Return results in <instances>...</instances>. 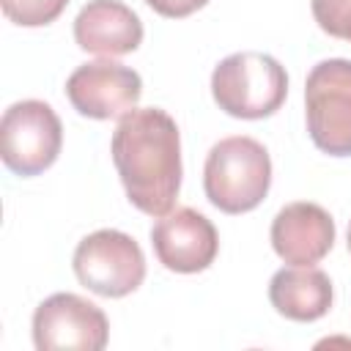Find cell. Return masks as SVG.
I'll return each instance as SVG.
<instances>
[{
	"mask_svg": "<svg viewBox=\"0 0 351 351\" xmlns=\"http://www.w3.org/2000/svg\"><path fill=\"white\" fill-rule=\"evenodd\" d=\"M110 154L126 197L148 217L173 211L181 189V134L176 121L159 110H132L112 132Z\"/></svg>",
	"mask_w": 351,
	"mask_h": 351,
	"instance_id": "cell-1",
	"label": "cell"
},
{
	"mask_svg": "<svg viewBox=\"0 0 351 351\" xmlns=\"http://www.w3.org/2000/svg\"><path fill=\"white\" fill-rule=\"evenodd\" d=\"M271 186L269 151L244 134L219 140L203 167V189L211 206L225 214H244L263 203Z\"/></svg>",
	"mask_w": 351,
	"mask_h": 351,
	"instance_id": "cell-2",
	"label": "cell"
},
{
	"mask_svg": "<svg viewBox=\"0 0 351 351\" xmlns=\"http://www.w3.org/2000/svg\"><path fill=\"white\" fill-rule=\"evenodd\" d=\"M211 96L222 112L241 121L274 115L288 96V74L266 52H233L211 74Z\"/></svg>",
	"mask_w": 351,
	"mask_h": 351,
	"instance_id": "cell-3",
	"label": "cell"
},
{
	"mask_svg": "<svg viewBox=\"0 0 351 351\" xmlns=\"http://www.w3.org/2000/svg\"><path fill=\"white\" fill-rule=\"evenodd\" d=\"M310 140L329 156H351V60L329 58L313 66L304 82Z\"/></svg>",
	"mask_w": 351,
	"mask_h": 351,
	"instance_id": "cell-4",
	"label": "cell"
},
{
	"mask_svg": "<svg viewBox=\"0 0 351 351\" xmlns=\"http://www.w3.org/2000/svg\"><path fill=\"white\" fill-rule=\"evenodd\" d=\"M63 145L58 112L38 99L11 104L0 121V156L5 167L22 178L38 176L55 165Z\"/></svg>",
	"mask_w": 351,
	"mask_h": 351,
	"instance_id": "cell-5",
	"label": "cell"
},
{
	"mask_svg": "<svg viewBox=\"0 0 351 351\" xmlns=\"http://www.w3.org/2000/svg\"><path fill=\"white\" fill-rule=\"evenodd\" d=\"M71 266L80 285L107 299H121L145 280V255L140 244L129 233L112 228L85 236L74 250Z\"/></svg>",
	"mask_w": 351,
	"mask_h": 351,
	"instance_id": "cell-6",
	"label": "cell"
},
{
	"mask_svg": "<svg viewBox=\"0 0 351 351\" xmlns=\"http://www.w3.org/2000/svg\"><path fill=\"white\" fill-rule=\"evenodd\" d=\"M110 324L101 307L77 293H52L33 313V343L38 351H101Z\"/></svg>",
	"mask_w": 351,
	"mask_h": 351,
	"instance_id": "cell-7",
	"label": "cell"
},
{
	"mask_svg": "<svg viewBox=\"0 0 351 351\" xmlns=\"http://www.w3.org/2000/svg\"><path fill=\"white\" fill-rule=\"evenodd\" d=\"M66 96L71 107L93 121L123 118L137 110L143 96V80L134 69L110 58L82 63L66 80Z\"/></svg>",
	"mask_w": 351,
	"mask_h": 351,
	"instance_id": "cell-8",
	"label": "cell"
},
{
	"mask_svg": "<svg viewBox=\"0 0 351 351\" xmlns=\"http://www.w3.org/2000/svg\"><path fill=\"white\" fill-rule=\"evenodd\" d=\"M151 244L159 263L178 274L208 269L219 252V236L211 219L189 206L162 214L151 228Z\"/></svg>",
	"mask_w": 351,
	"mask_h": 351,
	"instance_id": "cell-9",
	"label": "cell"
},
{
	"mask_svg": "<svg viewBox=\"0 0 351 351\" xmlns=\"http://www.w3.org/2000/svg\"><path fill=\"white\" fill-rule=\"evenodd\" d=\"M271 247L291 266H313L335 244V219L318 203L296 200L271 219Z\"/></svg>",
	"mask_w": 351,
	"mask_h": 351,
	"instance_id": "cell-10",
	"label": "cell"
},
{
	"mask_svg": "<svg viewBox=\"0 0 351 351\" xmlns=\"http://www.w3.org/2000/svg\"><path fill=\"white\" fill-rule=\"evenodd\" d=\"M74 41L93 55H129L143 44V22L121 0H90L74 19Z\"/></svg>",
	"mask_w": 351,
	"mask_h": 351,
	"instance_id": "cell-11",
	"label": "cell"
},
{
	"mask_svg": "<svg viewBox=\"0 0 351 351\" xmlns=\"http://www.w3.org/2000/svg\"><path fill=\"white\" fill-rule=\"evenodd\" d=\"M332 280L315 266H288L274 271L269 282L271 307L291 321H318L332 307Z\"/></svg>",
	"mask_w": 351,
	"mask_h": 351,
	"instance_id": "cell-12",
	"label": "cell"
},
{
	"mask_svg": "<svg viewBox=\"0 0 351 351\" xmlns=\"http://www.w3.org/2000/svg\"><path fill=\"white\" fill-rule=\"evenodd\" d=\"M3 14L22 27H41L55 22L63 8L69 5V0H0Z\"/></svg>",
	"mask_w": 351,
	"mask_h": 351,
	"instance_id": "cell-13",
	"label": "cell"
},
{
	"mask_svg": "<svg viewBox=\"0 0 351 351\" xmlns=\"http://www.w3.org/2000/svg\"><path fill=\"white\" fill-rule=\"evenodd\" d=\"M310 8L324 33L351 41V0H313Z\"/></svg>",
	"mask_w": 351,
	"mask_h": 351,
	"instance_id": "cell-14",
	"label": "cell"
},
{
	"mask_svg": "<svg viewBox=\"0 0 351 351\" xmlns=\"http://www.w3.org/2000/svg\"><path fill=\"white\" fill-rule=\"evenodd\" d=\"M156 14L167 16V19H181V16H189L195 14L197 8H203L208 0H145Z\"/></svg>",
	"mask_w": 351,
	"mask_h": 351,
	"instance_id": "cell-15",
	"label": "cell"
},
{
	"mask_svg": "<svg viewBox=\"0 0 351 351\" xmlns=\"http://www.w3.org/2000/svg\"><path fill=\"white\" fill-rule=\"evenodd\" d=\"M348 252H351V222H348Z\"/></svg>",
	"mask_w": 351,
	"mask_h": 351,
	"instance_id": "cell-16",
	"label": "cell"
}]
</instances>
